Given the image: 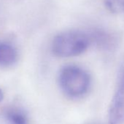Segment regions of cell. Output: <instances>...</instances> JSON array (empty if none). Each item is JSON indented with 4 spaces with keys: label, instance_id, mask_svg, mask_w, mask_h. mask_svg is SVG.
Returning <instances> with one entry per match:
<instances>
[{
    "label": "cell",
    "instance_id": "277c9868",
    "mask_svg": "<svg viewBox=\"0 0 124 124\" xmlns=\"http://www.w3.org/2000/svg\"><path fill=\"white\" fill-rule=\"evenodd\" d=\"M18 53L16 47L10 42H0V67L13 66L18 61Z\"/></svg>",
    "mask_w": 124,
    "mask_h": 124
},
{
    "label": "cell",
    "instance_id": "3957f363",
    "mask_svg": "<svg viewBox=\"0 0 124 124\" xmlns=\"http://www.w3.org/2000/svg\"><path fill=\"white\" fill-rule=\"evenodd\" d=\"M108 121L109 124H124V70L110 104Z\"/></svg>",
    "mask_w": 124,
    "mask_h": 124
},
{
    "label": "cell",
    "instance_id": "8992f818",
    "mask_svg": "<svg viewBox=\"0 0 124 124\" xmlns=\"http://www.w3.org/2000/svg\"><path fill=\"white\" fill-rule=\"evenodd\" d=\"M105 7L113 13H124V0H104Z\"/></svg>",
    "mask_w": 124,
    "mask_h": 124
},
{
    "label": "cell",
    "instance_id": "6da1fadb",
    "mask_svg": "<svg viewBox=\"0 0 124 124\" xmlns=\"http://www.w3.org/2000/svg\"><path fill=\"white\" fill-rule=\"evenodd\" d=\"M91 43V37L88 34L80 31H67L54 37L51 49L58 57H73L83 53Z\"/></svg>",
    "mask_w": 124,
    "mask_h": 124
},
{
    "label": "cell",
    "instance_id": "52a82bcc",
    "mask_svg": "<svg viewBox=\"0 0 124 124\" xmlns=\"http://www.w3.org/2000/svg\"><path fill=\"white\" fill-rule=\"evenodd\" d=\"M3 99H4V93H3V91L0 88V102H1Z\"/></svg>",
    "mask_w": 124,
    "mask_h": 124
},
{
    "label": "cell",
    "instance_id": "7a4b0ae2",
    "mask_svg": "<svg viewBox=\"0 0 124 124\" xmlns=\"http://www.w3.org/2000/svg\"><path fill=\"white\" fill-rule=\"evenodd\" d=\"M58 83L61 90L67 96L78 99L83 96L89 90L91 78L83 69L69 65L63 67L58 75Z\"/></svg>",
    "mask_w": 124,
    "mask_h": 124
},
{
    "label": "cell",
    "instance_id": "5b68a950",
    "mask_svg": "<svg viewBox=\"0 0 124 124\" xmlns=\"http://www.w3.org/2000/svg\"><path fill=\"white\" fill-rule=\"evenodd\" d=\"M5 117L9 124H29L26 112L18 107H10L5 112Z\"/></svg>",
    "mask_w": 124,
    "mask_h": 124
}]
</instances>
